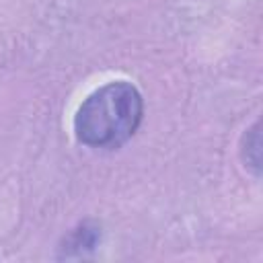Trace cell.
Returning <instances> with one entry per match:
<instances>
[{
	"label": "cell",
	"instance_id": "obj_1",
	"mask_svg": "<svg viewBox=\"0 0 263 263\" xmlns=\"http://www.w3.org/2000/svg\"><path fill=\"white\" fill-rule=\"evenodd\" d=\"M144 101L125 80H113L92 90L74 115L76 140L88 148H119L140 127Z\"/></svg>",
	"mask_w": 263,
	"mask_h": 263
},
{
	"label": "cell",
	"instance_id": "obj_2",
	"mask_svg": "<svg viewBox=\"0 0 263 263\" xmlns=\"http://www.w3.org/2000/svg\"><path fill=\"white\" fill-rule=\"evenodd\" d=\"M101 238V232L97 226H92L90 222H82L76 230H72V234L66 238V247H68V255L76 253L82 255V251L86 249H95L97 240Z\"/></svg>",
	"mask_w": 263,
	"mask_h": 263
},
{
	"label": "cell",
	"instance_id": "obj_3",
	"mask_svg": "<svg viewBox=\"0 0 263 263\" xmlns=\"http://www.w3.org/2000/svg\"><path fill=\"white\" fill-rule=\"evenodd\" d=\"M242 160L247 162V166H251L255 171V175H259V164H261V136H259V121L247 129L245 138H242Z\"/></svg>",
	"mask_w": 263,
	"mask_h": 263
}]
</instances>
